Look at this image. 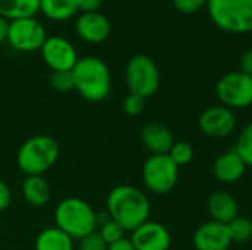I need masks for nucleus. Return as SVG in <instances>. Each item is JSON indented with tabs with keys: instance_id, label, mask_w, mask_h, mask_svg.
Segmentation results:
<instances>
[{
	"instance_id": "1",
	"label": "nucleus",
	"mask_w": 252,
	"mask_h": 250,
	"mask_svg": "<svg viewBox=\"0 0 252 250\" xmlns=\"http://www.w3.org/2000/svg\"><path fill=\"white\" fill-rule=\"evenodd\" d=\"M106 214L126 231L149 221L151 202L145 192L130 184L115 186L106 196Z\"/></svg>"
},
{
	"instance_id": "2",
	"label": "nucleus",
	"mask_w": 252,
	"mask_h": 250,
	"mask_svg": "<svg viewBox=\"0 0 252 250\" xmlns=\"http://www.w3.org/2000/svg\"><path fill=\"white\" fill-rule=\"evenodd\" d=\"M74 90L87 102L99 103L108 99L112 88L111 69L96 56L80 57L72 69Z\"/></svg>"
},
{
	"instance_id": "3",
	"label": "nucleus",
	"mask_w": 252,
	"mask_h": 250,
	"mask_svg": "<svg viewBox=\"0 0 252 250\" xmlns=\"http://www.w3.org/2000/svg\"><path fill=\"white\" fill-rule=\"evenodd\" d=\"M53 220L55 227L78 242L97 230L99 214L87 200L81 197H66L56 205Z\"/></svg>"
},
{
	"instance_id": "4",
	"label": "nucleus",
	"mask_w": 252,
	"mask_h": 250,
	"mask_svg": "<svg viewBox=\"0 0 252 250\" xmlns=\"http://www.w3.org/2000/svg\"><path fill=\"white\" fill-rule=\"evenodd\" d=\"M61 146L47 134H37L25 140L16 153L18 169L27 175H44L58 162Z\"/></svg>"
},
{
	"instance_id": "5",
	"label": "nucleus",
	"mask_w": 252,
	"mask_h": 250,
	"mask_svg": "<svg viewBox=\"0 0 252 250\" xmlns=\"http://www.w3.org/2000/svg\"><path fill=\"white\" fill-rule=\"evenodd\" d=\"M207 7L220 29L230 34L252 31V0H208Z\"/></svg>"
},
{
	"instance_id": "6",
	"label": "nucleus",
	"mask_w": 252,
	"mask_h": 250,
	"mask_svg": "<svg viewBox=\"0 0 252 250\" xmlns=\"http://www.w3.org/2000/svg\"><path fill=\"white\" fill-rule=\"evenodd\" d=\"M126 83L131 94L140 96L145 100L155 96L161 77L154 59L148 55L133 56L126 66Z\"/></svg>"
},
{
	"instance_id": "7",
	"label": "nucleus",
	"mask_w": 252,
	"mask_h": 250,
	"mask_svg": "<svg viewBox=\"0 0 252 250\" xmlns=\"http://www.w3.org/2000/svg\"><path fill=\"white\" fill-rule=\"evenodd\" d=\"M145 187L155 194L170 193L179 180V167L167 155H151L142 167Z\"/></svg>"
},
{
	"instance_id": "8",
	"label": "nucleus",
	"mask_w": 252,
	"mask_h": 250,
	"mask_svg": "<svg viewBox=\"0 0 252 250\" xmlns=\"http://www.w3.org/2000/svg\"><path fill=\"white\" fill-rule=\"evenodd\" d=\"M216 94L229 109H245L252 105V78L241 71L224 74L216 84Z\"/></svg>"
},
{
	"instance_id": "9",
	"label": "nucleus",
	"mask_w": 252,
	"mask_h": 250,
	"mask_svg": "<svg viewBox=\"0 0 252 250\" xmlns=\"http://www.w3.org/2000/svg\"><path fill=\"white\" fill-rule=\"evenodd\" d=\"M47 38L44 25L35 16L9 21L7 43L12 49L22 53L40 50Z\"/></svg>"
},
{
	"instance_id": "10",
	"label": "nucleus",
	"mask_w": 252,
	"mask_h": 250,
	"mask_svg": "<svg viewBox=\"0 0 252 250\" xmlns=\"http://www.w3.org/2000/svg\"><path fill=\"white\" fill-rule=\"evenodd\" d=\"M43 62L53 71H72L78 62V52L75 46L65 37L50 35L40 49Z\"/></svg>"
},
{
	"instance_id": "11",
	"label": "nucleus",
	"mask_w": 252,
	"mask_h": 250,
	"mask_svg": "<svg viewBox=\"0 0 252 250\" xmlns=\"http://www.w3.org/2000/svg\"><path fill=\"white\" fill-rule=\"evenodd\" d=\"M202 134L213 139H223L230 136L236 128V118L232 109L220 105L207 108L198 121Z\"/></svg>"
},
{
	"instance_id": "12",
	"label": "nucleus",
	"mask_w": 252,
	"mask_h": 250,
	"mask_svg": "<svg viewBox=\"0 0 252 250\" xmlns=\"http://www.w3.org/2000/svg\"><path fill=\"white\" fill-rule=\"evenodd\" d=\"M136 250H168L171 234L165 225L157 221H146L131 231L130 237Z\"/></svg>"
},
{
	"instance_id": "13",
	"label": "nucleus",
	"mask_w": 252,
	"mask_h": 250,
	"mask_svg": "<svg viewBox=\"0 0 252 250\" xmlns=\"http://www.w3.org/2000/svg\"><path fill=\"white\" fill-rule=\"evenodd\" d=\"M233 243L227 224L208 221L199 225L193 234L196 250H229Z\"/></svg>"
},
{
	"instance_id": "14",
	"label": "nucleus",
	"mask_w": 252,
	"mask_h": 250,
	"mask_svg": "<svg viewBox=\"0 0 252 250\" xmlns=\"http://www.w3.org/2000/svg\"><path fill=\"white\" fill-rule=\"evenodd\" d=\"M77 35L89 44H100L111 34V22L100 12H87L75 19Z\"/></svg>"
},
{
	"instance_id": "15",
	"label": "nucleus",
	"mask_w": 252,
	"mask_h": 250,
	"mask_svg": "<svg viewBox=\"0 0 252 250\" xmlns=\"http://www.w3.org/2000/svg\"><path fill=\"white\" fill-rule=\"evenodd\" d=\"M140 139L152 155H167L174 144L171 130L161 122H148L142 127Z\"/></svg>"
},
{
	"instance_id": "16",
	"label": "nucleus",
	"mask_w": 252,
	"mask_h": 250,
	"mask_svg": "<svg viewBox=\"0 0 252 250\" xmlns=\"http://www.w3.org/2000/svg\"><path fill=\"white\" fill-rule=\"evenodd\" d=\"M247 168L248 167L241 159V156L232 149L221 153L216 159L213 165V174L217 181L223 184H233L245 175Z\"/></svg>"
},
{
	"instance_id": "17",
	"label": "nucleus",
	"mask_w": 252,
	"mask_h": 250,
	"mask_svg": "<svg viewBox=\"0 0 252 250\" xmlns=\"http://www.w3.org/2000/svg\"><path fill=\"white\" fill-rule=\"evenodd\" d=\"M208 214L211 221L230 224L236 217H239L238 200L227 192H214L207 202Z\"/></svg>"
},
{
	"instance_id": "18",
	"label": "nucleus",
	"mask_w": 252,
	"mask_h": 250,
	"mask_svg": "<svg viewBox=\"0 0 252 250\" xmlns=\"http://www.w3.org/2000/svg\"><path fill=\"white\" fill-rule=\"evenodd\" d=\"M24 200L32 208H43L49 203L52 196L50 183L44 175H27L21 186Z\"/></svg>"
},
{
	"instance_id": "19",
	"label": "nucleus",
	"mask_w": 252,
	"mask_h": 250,
	"mask_svg": "<svg viewBox=\"0 0 252 250\" xmlns=\"http://www.w3.org/2000/svg\"><path fill=\"white\" fill-rule=\"evenodd\" d=\"M35 250H75V240L58 227H47L38 233L34 242Z\"/></svg>"
},
{
	"instance_id": "20",
	"label": "nucleus",
	"mask_w": 252,
	"mask_h": 250,
	"mask_svg": "<svg viewBox=\"0 0 252 250\" xmlns=\"http://www.w3.org/2000/svg\"><path fill=\"white\" fill-rule=\"evenodd\" d=\"M40 12L50 21L63 22L78 12V6L77 0H40Z\"/></svg>"
},
{
	"instance_id": "21",
	"label": "nucleus",
	"mask_w": 252,
	"mask_h": 250,
	"mask_svg": "<svg viewBox=\"0 0 252 250\" xmlns=\"http://www.w3.org/2000/svg\"><path fill=\"white\" fill-rule=\"evenodd\" d=\"M40 12V0H0V16L13 21L35 16Z\"/></svg>"
},
{
	"instance_id": "22",
	"label": "nucleus",
	"mask_w": 252,
	"mask_h": 250,
	"mask_svg": "<svg viewBox=\"0 0 252 250\" xmlns=\"http://www.w3.org/2000/svg\"><path fill=\"white\" fill-rule=\"evenodd\" d=\"M96 231L100 234V237L106 242L108 246L112 245V243H115V242H118V240H121V239H124L126 237V233H127L106 212L99 214V224H97V230Z\"/></svg>"
},
{
	"instance_id": "23",
	"label": "nucleus",
	"mask_w": 252,
	"mask_h": 250,
	"mask_svg": "<svg viewBox=\"0 0 252 250\" xmlns=\"http://www.w3.org/2000/svg\"><path fill=\"white\" fill-rule=\"evenodd\" d=\"M233 150L241 156V159L245 162L247 167L252 168V122L247 124L242 128Z\"/></svg>"
},
{
	"instance_id": "24",
	"label": "nucleus",
	"mask_w": 252,
	"mask_h": 250,
	"mask_svg": "<svg viewBox=\"0 0 252 250\" xmlns=\"http://www.w3.org/2000/svg\"><path fill=\"white\" fill-rule=\"evenodd\" d=\"M229 225L233 242L244 243L252 237V221L247 217H236Z\"/></svg>"
},
{
	"instance_id": "25",
	"label": "nucleus",
	"mask_w": 252,
	"mask_h": 250,
	"mask_svg": "<svg viewBox=\"0 0 252 250\" xmlns=\"http://www.w3.org/2000/svg\"><path fill=\"white\" fill-rule=\"evenodd\" d=\"M168 156L180 168L192 162L195 156V150H193V146L188 141H174V144L171 146L168 152Z\"/></svg>"
},
{
	"instance_id": "26",
	"label": "nucleus",
	"mask_w": 252,
	"mask_h": 250,
	"mask_svg": "<svg viewBox=\"0 0 252 250\" xmlns=\"http://www.w3.org/2000/svg\"><path fill=\"white\" fill-rule=\"evenodd\" d=\"M52 87L59 93H68L74 90V75L72 71H56L50 75Z\"/></svg>"
},
{
	"instance_id": "27",
	"label": "nucleus",
	"mask_w": 252,
	"mask_h": 250,
	"mask_svg": "<svg viewBox=\"0 0 252 250\" xmlns=\"http://www.w3.org/2000/svg\"><path fill=\"white\" fill-rule=\"evenodd\" d=\"M77 250H108L106 242L100 237L97 231L90 233L89 236L83 237L78 240V246L75 248Z\"/></svg>"
},
{
	"instance_id": "28",
	"label": "nucleus",
	"mask_w": 252,
	"mask_h": 250,
	"mask_svg": "<svg viewBox=\"0 0 252 250\" xmlns=\"http://www.w3.org/2000/svg\"><path fill=\"white\" fill-rule=\"evenodd\" d=\"M145 99L140 97V96H136V94H128L124 102H123V109L124 112L128 115V116H137L143 112L145 109Z\"/></svg>"
},
{
	"instance_id": "29",
	"label": "nucleus",
	"mask_w": 252,
	"mask_h": 250,
	"mask_svg": "<svg viewBox=\"0 0 252 250\" xmlns=\"http://www.w3.org/2000/svg\"><path fill=\"white\" fill-rule=\"evenodd\" d=\"M208 0H173L174 7L182 13H196L207 6Z\"/></svg>"
},
{
	"instance_id": "30",
	"label": "nucleus",
	"mask_w": 252,
	"mask_h": 250,
	"mask_svg": "<svg viewBox=\"0 0 252 250\" xmlns=\"http://www.w3.org/2000/svg\"><path fill=\"white\" fill-rule=\"evenodd\" d=\"M12 203V190L9 189V186L0 180V214L4 212Z\"/></svg>"
},
{
	"instance_id": "31",
	"label": "nucleus",
	"mask_w": 252,
	"mask_h": 250,
	"mask_svg": "<svg viewBox=\"0 0 252 250\" xmlns=\"http://www.w3.org/2000/svg\"><path fill=\"white\" fill-rule=\"evenodd\" d=\"M102 3H103V0H77L78 10H81V13L99 12Z\"/></svg>"
},
{
	"instance_id": "32",
	"label": "nucleus",
	"mask_w": 252,
	"mask_h": 250,
	"mask_svg": "<svg viewBox=\"0 0 252 250\" xmlns=\"http://www.w3.org/2000/svg\"><path fill=\"white\" fill-rule=\"evenodd\" d=\"M239 66H241V69H239L241 72H244L245 75H248V77L252 78V49L251 50H247L242 55Z\"/></svg>"
},
{
	"instance_id": "33",
	"label": "nucleus",
	"mask_w": 252,
	"mask_h": 250,
	"mask_svg": "<svg viewBox=\"0 0 252 250\" xmlns=\"http://www.w3.org/2000/svg\"><path fill=\"white\" fill-rule=\"evenodd\" d=\"M108 250H136V249H134V246H133V243H131L130 237H124V239H121V240H118V242H115V243L109 245V246H108Z\"/></svg>"
},
{
	"instance_id": "34",
	"label": "nucleus",
	"mask_w": 252,
	"mask_h": 250,
	"mask_svg": "<svg viewBox=\"0 0 252 250\" xmlns=\"http://www.w3.org/2000/svg\"><path fill=\"white\" fill-rule=\"evenodd\" d=\"M7 32H9V21L0 16V44L7 41Z\"/></svg>"
}]
</instances>
